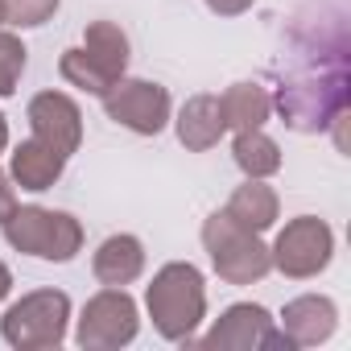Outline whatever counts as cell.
<instances>
[{"label":"cell","instance_id":"obj_1","mask_svg":"<svg viewBox=\"0 0 351 351\" xmlns=\"http://www.w3.org/2000/svg\"><path fill=\"white\" fill-rule=\"evenodd\" d=\"M273 108L293 132H322L351 108V71H347V42H335L318 54L306 71L285 75L277 87Z\"/></svg>","mask_w":351,"mask_h":351},{"label":"cell","instance_id":"obj_2","mask_svg":"<svg viewBox=\"0 0 351 351\" xmlns=\"http://www.w3.org/2000/svg\"><path fill=\"white\" fill-rule=\"evenodd\" d=\"M145 310L157 326V335L165 343H195L199 322L207 318V285L203 273L191 261H169L153 273L149 289H145Z\"/></svg>","mask_w":351,"mask_h":351},{"label":"cell","instance_id":"obj_3","mask_svg":"<svg viewBox=\"0 0 351 351\" xmlns=\"http://www.w3.org/2000/svg\"><path fill=\"white\" fill-rule=\"evenodd\" d=\"M203 248H207L219 281H228V285H256L273 273V256H269V244L261 240V232L236 223L228 211H215L203 219Z\"/></svg>","mask_w":351,"mask_h":351},{"label":"cell","instance_id":"obj_4","mask_svg":"<svg viewBox=\"0 0 351 351\" xmlns=\"http://www.w3.org/2000/svg\"><path fill=\"white\" fill-rule=\"evenodd\" d=\"M5 240L25 252L42 256L54 265H66L83 252V223L66 211H46V207H13V215L0 223Z\"/></svg>","mask_w":351,"mask_h":351},{"label":"cell","instance_id":"obj_5","mask_svg":"<svg viewBox=\"0 0 351 351\" xmlns=\"http://www.w3.org/2000/svg\"><path fill=\"white\" fill-rule=\"evenodd\" d=\"M66 322H71V298L62 289H34L5 310L0 335L17 351H46L66 339Z\"/></svg>","mask_w":351,"mask_h":351},{"label":"cell","instance_id":"obj_6","mask_svg":"<svg viewBox=\"0 0 351 351\" xmlns=\"http://www.w3.org/2000/svg\"><path fill=\"white\" fill-rule=\"evenodd\" d=\"M136 330H141L136 302L124 293V285H108L95 298H87V306L79 314L75 343L83 351H120L136 339Z\"/></svg>","mask_w":351,"mask_h":351},{"label":"cell","instance_id":"obj_7","mask_svg":"<svg viewBox=\"0 0 351 351\" xmlns=\"http://www.w3.org/2000/svg\"><path fill=\"white\" fill-rule=\"evenodd\" d=\"M269 256H273V269L293 281L318 277L335 256V232L318 215H298L277 232V240L269 244Z\"/></svg>","mask_w":351,"mask_h":351},{"label":"cell","instance_id":"obj_8","mask_svg":"<svg viewBox=\"0 0 351 351\" xmlns=\"http://www.w3.org/2000/svg\"><path fill=\"white\" fill-rule=\"evenodd\" d=\"M104 112L108 120H116L120 128L136 132V136H157L165 124H169V91L161 83H149V79H116L104 95Z\"/></svg>","mask_w":351,"mask_h":351},{"label":"cell","instance_id":"obj_9","mask_svg":"<svg viewBox=\"0 0 351 351\" xmlns=\"http://www.w3.org/2000/svg\"><path fill=\"white\" fill-rule=\"evenodd\" d=\"M203 347H219V351H269V347H285L293 351L289 335L273 326V314L256 302H236L228 306L215 326L207 330Z\"/></svg>","mask_w":351,"mask_h":351},{"label":"cell","instance_id":"obj_10","mask_svg":"<svg viewBox=\"0 0 351 351\" xmlns=\"http://www.w3.org/2000/svg\"><path fill=\"white\" fill-rule=\"evenodd\" d=\"M25 116H29V128H34L38 141H46L62 157L79 153V145H83V112L66 91H38L29 99Z\"/></svg>","mask_w":351,"mask_h":351},{"label":"cell","instance_id":"obj_11","mask_svg":"<svg viewBox=\"0 0 351 351\" xmlns=\"http://www.w3.org/2000/svg\"><path fill=\"white\" fill-rule=\"evenodd\" d=\"M335 326H339V306L322 293H302L281 310V330L289 335L293 347H318L335 335Z\"/></svg>","mask_w":351,"mask_h":351},{"label":"cell","instance_id":"obj_12","mask_svg":"<svg viewBox=\"0 0 351 351\" xmlns=\"http://www.w3.org/2000/svg\"><path fill=\"white\" fill-rule=\"evenodd\" d=\"M173 128H178V141L191 149V153H207L223 141L228 132V120H223V108H219V95L211 91H199L182 104L178 120H173Z\"/></svg>","mask_w":351,"mask_h":351},{"label":"cell","instance_id":"obj_13","mask_svg":"<svg viewBox=\"0 0 351 351\" xmlns=\"http://www.w3.org/2000/svg\"><path fill=\"white\" fill-rule=\"evenodd\" d=\"M62 169H66V157H62L58 149H50L46 141L29 136V141H21V145L13 149V169H9V178H13L21 191L42 195V191H50V186L62 178Z\"/></svg>","mask_w":351,"mask_h":351},{"label":"cell","instance_id":"obj_14","mask_svg":"<svg viewBox=\"0 0 351 351\" xmlns=\"http://www.w3.org/2000/svg\"><path fill=\"white\" fill-rule=\"evenodd\" d=\"M91 273L99 285H132L145 273V244L128 232L108 236L91 256Z\"/></svg>","mask_w":351,"mask_h":351},{"label":"cell","instance_id":"obj_15","mask_svg":"<svg viewBox=\"0 0 351 351\" xmlns=\"http://www.w3.org/2000/svg\"><path fill=\"white\" fill-rule=\"evenodd\" d=\"M223 211H228L236 223L252 228V232H269V228L277 223V215H281V199H277L273 186H265V178H248L244 186L232 191V199H228Z\"/></svg>","mask_w":351,"mask_h":351},{"label":"cell","instance_id":"obj_16","mask_svg":"<svg viewBox=\"0 0 351 351\" xmlns=\"http://www.w3.org/2000/svg\"><path fill=\"white\" fill-rule=\"evenodd\" d=\"M83 50L112 83L128 71V34L116 21H91L83 29Z\"/></svg>","mask_w":351,"mask_h":351},{"label":"cell","instance_id":"obj_17","mask_svg":"<svg viewBox=\"0 0 351 351\" xmlns=\"http://www.w3.org/2000/svg\"><path fill=\"white\" fill-rule=\"evenodd\" d=\"M219 108H223V120L228 128H265L269 112H273V95L261 87V83H232L223 95H219Z\"/></svg>","mask_w":351,"mask_h":351},{"label":"cell","instance_id":"obj_18","mask_svg":"<svg viewBox=\"0 0 351 351\" xmlns=\"http://www.w3.org/2000/svg\"><path fill=\"white\" fill-rule=\"evenodd\" d=\"M232 157L244 178H273L281 169V145L261 128H240L232 141Z\"/></svg>","mask_w":351,"mask_h":351},{"label":"cell","instance_id":"obj_19","mask_svg":"<svg viewBox=\"0 0 351 351\" xmlns=\"http://www.w3.org/2000/svg\"><path fill=\"white\" fill-rule=\"evenodd\" d=\"M58 75L71 83V87H79V91H87V95H104L108 87H112V79L87 58V50L83 46H71V50H62V58H58Z\"/></svg>","mask_w":351,"mask_h":351},{"label":"cell","instance_id":"obj_20","mask_svg":"<svg viewBox=\"0 0 351 351\" xmlns=\"http://www.w3.org/2000/svg\"><path fill=\"white\" fill-rule=\"evenodd\" d=\"M25 42L17 38V34H5L0 29V99H9L13 91H17V83H21V75H25Z\"/></svg>","mask_w":351,"mask_h":351},{"label":"cell","instance_id":"obj_21","mask_svg":"<svg viewBox=\"0 0 351 351\" xmlns=\"http://www.w3.org/2000/svg\"><path fill=\"white\" fill-rule=\"evenodd\" d=\"M5 5V25L13 29H38L58 13V0H0Z\"/></svg>","mask_w":351,"mask_h":351},{"label":"cell","instance_id":"obj_22","mask_svg":"<svg viewBox=\"0 0 351 351\" xmlns=\"http://www.w3.org/2000/svg\"><path fill=\"white\" fill-rule=\"evenodd\" d=\"M13 207H17V186H13L9 173L0 169V223H5V219L13 215Z\"/></svg>","mask_w":351,"mask_h":351},{"label":"cell","instance_id":"obj_23","mask_svg":"<svg viewBox=\"0 0 351 351\" xmlns=\"http://www.w3.org/2000/svg\"><path fill=\"white\" fill-rule=\"evenodd\" d=\"M207 9H211L215 17H240V13L252 9V0H207Z\"/></svg>","mask_w":351,"mask_h":351},{"label":"cell","instance_id":"obj_24","mask_svg":"<svg viewBox=\"0 0 351 351\" xmlns=\"http://www.w3.org/2000/svg\"><path fill=\"white\" fill-rule=\"evenodd\" d=\"M9 289H13V273H9V265L0 261V302L9 298Z\"/></svg>","mask_w":351,"mask_h":351},{"label":"cell","instance_id":"obj_25","mask_svg":"<svg viewBox=\"0 0 351 351\" xmlns=\"http://www.w3.org/2000/svg\"><path fill=\"white\" fill-rule=\"evenodd\" d=\"M5 149H9V116L0 112V153H5Z\"/></svg>","mask_w":351,"mask_h":351},{"label":"cell","instance_id":"obj_26","mask_svg":"<svg viewBox=\"0 0 351 351\" xmlns=\"http://www.w3.org/2000/svg\"><path fill=\"white\" fill-rule=\"evenodd\" d=\"M0 25H5V5H0Z\"/></svg>","mask_w":351,"mask_h":351}]
</instances>
